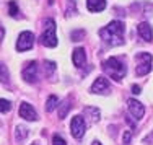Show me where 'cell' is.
Segmentation results:
<instances>
[{"label": "cell", "instance_id": "obj_15", "mask_svg": "<svg viewBox=\"0 0 153 145\" xmlns=\"http://www.w3.org/2000/svg\"><path fill=\"white\" fill-rule=\"evenodd\" d=\"M70 111V101H67L65 100L64 103H62V106H60V111H59V117L60 119H64L65 116H67V113Z\"/></svg>", "mask_w": 153, "mask_h": 145}, {"label": "cell", "instance_id": "obj_19", "mask_svg": "<svg viewBox=\"0 0 153 145\" xmlns=\"http://www.w3.org/2000/svg\"><path fill=\"white\" fill-rule=\"evenodd\" d=\"M10 108H12V104H10L8 100H2V101H0V111H2V113H8Z\"/></svg>", "mask_w": 153, "mask_h": 145}, {"label": "cell", "instance_id": "obj_28", "mask_svg": "<svg viewBox=\"0 0 153 145\" xmlns=\"http://www.w3.org/2000/svg\"><path fill=\"white\" fill-rule=\"evenodd\" d=\"M33 145H38V144H33Z\"/></svg>", "mask_w": 153, "mask_h": 145}, {"label": "cell", "instance_id": "obj_24", "mask_svg": "<svg viewBox=\"0 0 153 145\" xmlns=\"http://www.w3.org/2000/svg\"><path fill=\"white\" fill-rule=\"evenodd\" d=\"M130 137H132V132H130V130H126V132H124V145L130 144Z\"/></svg>", "mask_w": 153, "mask_h": 145}, {"label": "cell", "instance_id": "obj_6", "mask_svg": "<svg viewBox=\"0 0 153 145\" xmlns=\"http://www.w3.org/2000/svg\"><path fill=\"white\" fill-rule=\"evenodd\" d=\"M70 130H72V135L75 139H82L85 135V130H86V124H85V119L82 116H75L70 122Z\"/></svg>", "mask_w": 153, "mask_h": 145}, {"label": "cell", "instance_id": "obj_13", "mask_svg": "<svg viewBox=\"0 0 153 145\" xmlns=\"http://www.w3.org/2000/svg\"><path fill=\"white\" fill-rule=\"evenodd\" d=\"M86 7L90 12H103L106 8V0H86Z\"/></svg>", "mask_w": 153, "mask_h": 145}, {"label": "cell", "instance_id": "obj_9", "mask_svg": "<svg viewBox=\"0 0 153 145\" xmlns=\"http://www.w3.org/2000/svg\"><path fill=\"white\" fill-rule=\"evenodd\" d=\"M127 104H129L130 114H132L135 119H142V117H143V114H145V106L140 103V101H137V100H129V101H127Z\"/></svg>", "mask_w": 153, "mask_h": 145}, {"label": "cell", "instance_id": "obj_1", "mask_svg": "<svg viewBox=\"0 0 153 145\" xmlns=\"http://www.w3.org/2000/svg\"><path fill=\"white\" fill-rule=\"evenodd\" d=\"M124 31H126L124 23H121V21H111L108 26L100 30V36L109 46H121L124 44Z\"/></svg>", "mask_w": 153, "mask_h": 145}, {"label": "cell", "instance_id": "obj_16", "mask_svg": "<svg viewBox=\"0 0 153 145\" xmlns=\"http://www.w3.org/2000/svg\"><path fill=\"white\" fill-rule=\"evenodd\" d=\"M15 134H16V139L18 140H23L25 137H28V130H26V127H23V126H18L16 130H15Z\"/></svg>", "mask_w": 153, "mask_h": 145}, {"label": "cell", "instance_id": "obj_2", "mask_svg": "<svg viewBox=\"0 0 153 145\" xmlns=\"http://www.w3.org/2000/svg\"><path fill=\"white\" fill-rule=\"evenodd\" d=\"M103 70L106 72V75L109 78L119 82L121 78H124L127 68H126V65H124L122 60H119L117 57H109L106 62L103 64Z\"/></svg>", "mask_w": 153, "mask_h": 145}, {"label": "cell", "instance_id": "obj_4", "mask_svg": "<svg viewBox=\"0 0 153 145\" xmlns=\"http://www.w3.org/2000/svg\"><path fill=\"white\" fill-rule=\"evenodd\" d=\"M152 70V56L148 52L137 54V75H147Z\"/></svg>", "mask_w": 153, "mask_h": 145}, {"label": "cell", "instance_id": "obj_7", "mask_svg": "<svg viewBox=\"0 0 153 145\" xmlns=\"http://www.w3.org/2000/svg\"><path fill=\"white\" fill-rule=\"evenodd\" d=\"M91 91L93 93H98V95H108L111 91V85H109L108 78L104 77H98L94 83L91 85Z\"/></svg>", "mask_w": 153, "mask_h": 145}, {"label": "cell", "instance_id": "obj_23", "mask_svg": "<svg viewBox=\"0 0 153 145\" xmlns=\"http://www.w3.org/2000/svg\"><path fill=\"white\" fill-rule=\"evenodd\" d=\"M44 67H46V70H47V74H49V75L56 70V64L49 62V60H46V62H44Z\"/></svg>", "mask_w": 153, "mask_h": 145}, {"label": "cell", "instance_id": "obj_14", "mask_svg": "<svg viewBox=\"0 0 153 145\" xmlns=\"http://www.w3.org/2000/svg\"><path fill=\"white\" fill-rule=\"evenodd\" d=\"M57 103H59L57 96L51 95L49 98H47V103H46V111H47V113H52V111H54V108H57V106H59Z\"/></svg>", "mask_w": 153, "mask_h": 145}, {"label": "cell", "instance_id": "obj_22", "mask_svg": "<svg viewBox=\"0 0 153 145\" xmlns=\"http://www.w3.org/2000/svg\"><path fill=\"white\" fill-rule=\"evenodd\" d=\"M52 145H67V142H65L60 135H57V134H56V135L52 137Z\"/></svg>", "mask_w": 153, "mask_h": 145}, {"label": "cell", "instance_id": "obj_21", "mask_svg": "<svg viewBox=\"0 0 153 145\" xmlns=\"http://www.w3.org/2000/svg\"><path fill=\"white\" fill-rule=\"evenodd\" d=\"M8 12H10V15H12V16L18 15V5L15 2H10L8 3Z\"/></svg>", "mask_w": 153, "mask_h": 145}, {"label": "cell", "instance_id": "obj_20", "mask_svg": "<svg viewBox=\"0 0 153 145\" xmlns=\"http://www.w3.org/2000/svg\"><path fill=\"white\" fill-rule=\"evenodd\" d=\"M83 36H85V31H83V30H76V31L72 33L70 38H72V41H80V39H82Z\"/></svg>", "mask_w": 153, "mask_h": 145}, {"label": "cell", "instance_id": "obj_17", "mask_svg": "<svg viewBox=\"0 0 153 145\" xmlns=\"http://www.w3.org/2000/svg\"><path fill=\"white\" fill-rule=\"evenodd\" d=\"M68 5H67V13L68 15H74L76 13V0H67Z\"/></svg>", "mask_w": 153, "mask_h": 145}, {"label": "cell", "instance_id": "obj_25", "mask_svg": "<svg viewBox=\"0 0 153 145\" xmlns=\"http://www.w3.org/2000/svg\"><path fill=\"white\" fill-rule=\"evenodd\" d=\"M2 80H3V83H8V72H7L5 65H2Z\"/></svg>", "mask_w": 153, "mask_h": 145}, {"label": "cell", "instance_id": "obj_10", "mask_svg": "<svg viewBox=\"0 0 153 145\" xmlns=\"http://www.w3.org/2000/svg\"><path fill=\"white\" fill-rule=\"evenodd\" d=\"M20 116L26 121H36L38 119V114H36L34 108L31 106L30 103H21L20 106Z\"/></svg>", "mask_w": 153, "mask_h": 145}, {"label": "cell", "instance_id": "obj_18", "mask_svg": "<svg viewBox=\"0 0 153 145\" xmlns=\"http://www.w3.org/2000/svg\"><path fill=\"white\" fill-rule=\"evenodd\" d=\"M86 113L91 114V119H93L94 122H96L98 119H100V111H98L96 108H86Z\"/></svg>", "mask_w": 153, "mask_h": 145}, {"label": "cell", "instance_id": "obj_12", "mask_svg": "<svg viewBox=\"0 0 153 145\" xmlns=\"http://www.w3.org/2000/svg\"><path fill=\"white\" fill-rule=\"evenodd\" d=\"M72 60L76 67H83L86 64V54H85V49L83 48H76L74 49V54H72Z\"/></svg>", "mask_w": 153, "mask_h": 145}, {"label": "cell", "instance_id": "obj_8", "mask_svg": "<svg viewBox=\"0 0 153 145\" xmlns=\"http://www.w3.org/2000/svg\"><path fill=\"white\" fill-rule=\"evenodd\" d=\"M38 70L39 68L36 62H28L26 67L23 68V78L28 83H36V80H38Z\"/></svg>", "mask_w": 153, "mask_h": 145}, {"label": "cell", "instance_id": "obj_26", "mask_svg": "<svg viewBox=\"0 0 153 145\" xmlns=\"http://www.w3.org/2000/svg\"><path fill=\"white\" fill-rule=\"evenodd\" d=\"M132 93L138 95V93H140V86H138V85H134V86H132Z\"/></svg>", "mask_w": 153, "mask_h": 145}, {"label": "cell", "instance_id": "obj_27", "mask_svg": "<svg viewBox=\"0 0 153 145\" xmlns=\"http://www.w3.org/2000/svg\"><path fill=\"white\" fill-rule=\"evenodd\" d=\"M91 145H101V144H100V142H98V140H94V142H93Z\"/></svg>", "mask_w": 153, "mask_h": 145}, {"label": "cell", "instance_id": "obj_11", "mask_svg": "<svg viewBox=\"0 0 153 145\" xmlns=\"http://www.w3.org/2000/svg\"><path fill=\"white\" fill-rule=\"evenodd\" d=\"M137 31H138V36H140L143 41L150 42L153 39V31H152V26L148 23H145V21H142L140 25L137 26Z\"/></svg>", "mask_w": 153, "mask_h": 145}, {"label": "cell", "instance_id": "obj_5", "mask_svg": "<svg viewBox=\"0 0 153 145\" xmlns=\"http://www.w3.org/2000/svg\"><path fill=\"white\" fill-rule=\"evenodd\" d=\"M33 42H34V34L31 31H23L20 36H18L16 41V51L18 52H23V51H28L33 48Z\"/></svg>", "mask_w": 153, "mask_h": 145}, {"label": "cell", "instance_id": "obj_3", "mask_svg": "<svg viewBox=\"0 0 153 145\" xmlns=\"http://www.w3.org/2000/svg\"><path fill=\"white\" fill-rule=\"evenodd\" d=\"M46 26L44 31H42L41 38H39V42L46 48H56L57 46V36H56V23L54 20H46Z\"/></svg>", "mask_w": 153, "mask_h": 145}]
</instances>
